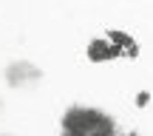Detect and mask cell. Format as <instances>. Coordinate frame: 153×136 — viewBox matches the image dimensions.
Instances as JSON below:
<instances>
[{
    "label": "cell",
    "mask_w": 153,
    "mask_h": 136,
    "mask_svg": "<svg viewBox=\"0 0 153 136\" xmlns=\"http://www.w3.org/2000/svg\"><path fill=\"white\" fill-rule=\"evenodd\" d=\"M99 119L102 111L97 108H68V114L62 116V136H91Z\"/></svg>",
    "instance_id": "obj_1"
},
{
    "label": "cell",
    "mask_w": 153,
    "mask_h": 136,
    "mask_svg": "<svg viewBox=\"0 0 153 136\" xmlns=\"http://www.w3.org/2000/svg\"><path fill=\"white\" fill-rule=\"evenodd\" d=\"M6 80H9V85H26V82H37L40 80V68H34L31 62H14V65H9L6 71Z\"/></svg>",
    "instance_id": "obj_2"
},
{
    "label": "cell",
    "mask_w": 153,
    "mask_h": 136,
    "mask_svg": "<svg viewBox=\"0 0 153 136\" xmlns=\"http://www.w3.org/2000/svg\"><path fill=\"white\" fill-rule=\"evenodd\" d=\"M122 51L116 48V45L105 43V40H94L91 45H88V57H91V62H105V60H114V57H119Z\"/></svg>",
    "instance_id": "obj_3"
},
{
    "label": "cell",
    "mask_w": 153,
    "mask_h": 136,
    "mask_svg": "<svg viewBox=\"0 0 153 136\" xmlns=\"http://www.w3.org/2000/svg\"><path fill=\"white\" fill-rule=\"evenodd\" d=\"M108 37H111V45H116L119 51L125 48L128 54H136V51H139L136 45H133V37H131V34H122V31H111Z\"/></svg>",
    "instance_id": "obj_4"
},
{
    "label": "cell",
    "mask_w": 153,
    "mask_h": 136,
    "mask_svg": "<svg viewBox=\"0 0 153 136\" xmlns=\"http://www.w3.org/2000/svg\"><path fill=\"white\" fill-rule=\"evenodd\" d=\"M91 136H114V119L108 114H102V119L97 122V128L91 131Z\"/></svg>",
    "instance_id": "obj_5"
},
{
    "label": "cell",
    "mask_w": 153,
    "mask_h": 136,
    "mask_svg": "<svg viewBox=\"0 0 153 136\" xmlns=\"http://www.w3.org/2000/svg\"><path fill=\"white\" fill-rule=\"evenodd\" d=\"M125 136H136V133H125Z\"/></svg>",
    "instance_id": "obj_6"
}]
</instances>
